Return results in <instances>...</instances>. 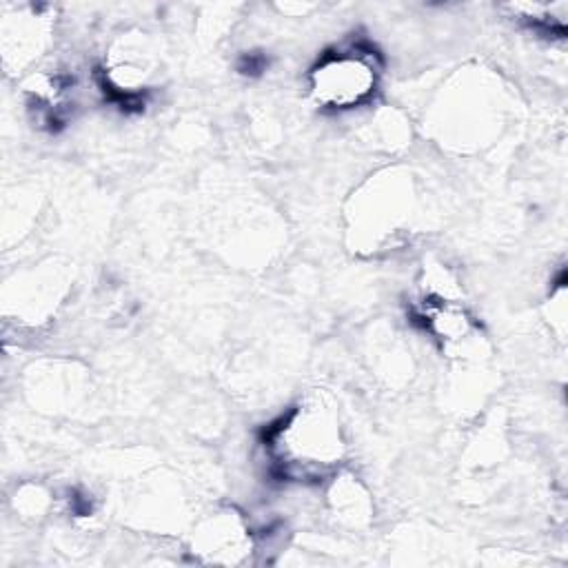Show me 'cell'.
<instances>
[{
	"instance_id": "obj_8",
	"label": "cell",
	"mask_w": 568,
	"mask_h": 568,
	"mask_svg": "<svg viewBox=\"0 0 568 568\" xmlns=\"http://www.w3.org/2000/svg\"><path fill=\"white\" fill-rule=\"evenodd\" d=\"M508 9L526 22L530 29L548 33V36H564L566 33V4H537V2H517L508 4Z\"/></svg>"
},
{
	"instance_id": "obj_6",
	"label": "cell",
	"mask_w": 568,
	"mask_h": 568,
	"mask_svg": "<svg viewBox=\"0 0 568 568\" xmlns=\"http://www.w3.org/2000/svg\"><path fill=\"white\" fill-rule=\"evenodd\" d=\"M248 546L246 530L237 521V517L231 515H215L206 524L197 528V535L193 539V552L202 555L204 561L215 564H235Z\"/></svg>"
},
{
	"instance_id": "obj_7",
	"label": "cell",
	"mask_w": 568,
	"mask_h": 568,
	"mask_svg": "<svg viewBox=\"0 0 568 568\" xmlns=\"http://www.w3.org/2000/svg\"><path fill=\"white\" fill-rule=\"evenodd\" d=\"M42 7H24L18 9L2 20V53H4V64H22L29 60L42 42L44 29L42 22L47 16L40 13Z\"/></svg>"
},
{
	"instance_id": "obj_2",
	"label": "cell",
	"mask_w": 568,
	"mask_h": 568,
	"mask_svg": "<svg viewBox=\"0 0 568 568\" xmlns=\"http://www.w3.org/2000/svg\"><path fill=\"white\" fill-rule=\"evenodd\" d=\"M379 80V53L368 44L351 42L317 58L308 71V95L320 109L351 111L373 100Z\"/></svg>"
},
{
	"instance_id": "obj_1",
	"label": "cell",
	"mask_w": 568,
	"mask_h": 568,
	"mask_svg": "<svg viewBox=\"0 0 568 568\" xmlns=\"http://www.w3.org/2000/svg\"><path fill=\"white\" fill-rule=\"evenodd\" d=\"M264 446L271 468L295 484H320L346 455L337 408L322 393L288 408L266 430Z\"/></svg>"
},
{
	"instance_id": "obj_4",
	"label": "cell",
	"mask_w": 568,
	"mask_h": 568,
	"mask_svg": "<svg viewBox=\"0 0 568 568\" xmlns=\"http://www.w3.org/2000/svg\"><path fill=\"white\" fill-rule=\"evenodd\" d=\"M413 315L424 331L450 353L462 355V351L477 339V324L473 315L462 302L442 288H424L413 306Z\"/></svg>"
},
{
	"instance_id": "obj_5",
	"label": "cell",
	"mask_w": 568,
	"mask_h": 568,
	"mask_svg": "<svg viewBox=\"0 0 568 568\" xmlns=\"http://www.w3.org/2000/svg\"><path fill=\"white\" fill-rule=\"evenodd\" d=\"M24 93L36 124L51 131L64 126L75 106V82L60 69L33 73Z\"/></svg>"
},
{
	"instance_id": "obj_3",
	"label": "cell",
	"mask_w": 568,
	"mask_h": 568,
	"mask_svg": "<svg viewBox=\"0 0 568 568\" xmlns=\"http://www.w3.org/2000/svg\"><path fill=\"white\" fill-rule=\"evenodd\" d=\"M153 78V58L140 40L124 38L109 53L102 71V91L122 106L144 104Z\"/></svg>"
},
{
	"instance_id": "obj_9",
	"label": "cell",
	"mask_w": 568,
	"mask_h": 568,
	"mask_svg": "<svg viewBox=\"0 0 568 568\" xmlns=\"http://www.w3.org/2000/svg\"><path fill=\"white\" fill-rule=\"evenodd\" d=\"M333 506H335V513H339V517H344L348 521H357L359 517L366 515L368 501L362 495V490L357 488V484L339 481V484H335Z\"/></svg>"
}]
</instances>
